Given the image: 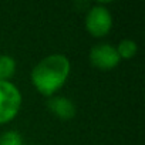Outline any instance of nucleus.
Segmentation results:
<instances>
[{"label": "nucleus", "mask_w": 145, "mask_h": 145, "mask_svg": "<svg viewBox=\"0 0 145 145\" xmlns=\"http://www.w3.org/2000/svg\"><path fill=\"white\" fill-rule=\"evenodd\" d=\"M70 60L64 54H48L41 58L31 70V83L40 94L53 97L54 93L65 84L70 76Z\"/></svg>", "instance_id": "obj_1"}, {"label": "nucleus", "mask_w": 145, "mask_h": 145, "mask_svg": "<svg viewBox=\"0 0 145 145\" xmlns=\"http://www.w3.org/2000/svg\"><path fill=\"white\" fill-rule=\"evenodd\" d=\"M22 94L10 81H0V124L10 122L20 111Z\"/></svg>", "instance_id": "obj_2"}, {"label": "nucleus", "mask_w": 145, "mask_h": 145, "mask_svg": "<svg viewBox=\"0 0 145 145\" xmlns=\"http://www.w3.org/2000/svg\"><path fill=\"white\" fill-rule=\"evenodd\" d=\"M112 27V17L103 5L93 6L86 16V30L94 37H103L110 33Z\"/></svg>", "instance_id": "obj_3"}, {"label": "nucleus", "mask_w": 145, "mask_h": 145, "mask_svg": "<svg viewBox=\"0 0 145 145\" xmlns=\"http://www.w3.org/2000/svg\"><path fill=\"white\" fill-rule=\"evenodd\" d=\"M120 61L121 58L115 47L108 43L95 44L90 50V63L98 70H103V71L114 70L120 64Z\"/></svg>", "instance_id": "obj_4"}, {"label": "nucleus", "mask_w": 145, "mask_h": 145, "mask_svg": "<svg viewBox=\"0 0 145 145\" xmlns=\"http://www.w3.org/2000/svg\"><path fill=\"white\" fill-rule=\"evenodd\" d=\"M47 108L58 118L61 120H71L77 114V108L70 98L67 97H60V95H53L47 101Z\"/></svg>", "instance_id": "obj_5"}, {"label": "nucleus", "mask_w": 145, "mask_h": 145, "mask_svg": "<svg viewBox=\"0 0 145 145\" xmlns=\"http://www.w3.org/2000/svg\"><path fill=\"white\" fill-rule=\"evenodd\" d=\"M16 72V61L10 56H0V81H9Z\"/></svg>", "instance_id": "obj_6"}, {"label": "nucleus", "mask_w": 145, "mask_h": 145, "mask_svg": "<svg viewBox=\"0 0 145 145\" xmlns=\"http://www.w3.org/2000/svg\"><path fill=\"white\" fill-rule=\"evenodd\" d=\"M118 56L121 60H131L132 57H135L137 51H138V46L134 40L129 39H124L118 43V46L115 47Z\"/></svg>", "instance_id": "obj_7"}, {"label": "nucleus", "mask_w": 145, "mask_h": 145, "mask_svg": "<svg viewBox=\"0 0 145 145\" xmlns=\"http://www.w3.org/2000/svg\"><path fill=\"white\" fill-rule=\"evenodd\" d=\"M0 145H23L22 135L17 131H6L0 135Z\"/></svg>", "instance_id": "obj_8"}]
</instances>
